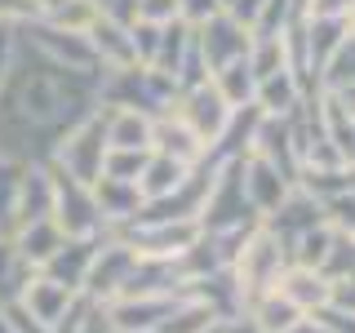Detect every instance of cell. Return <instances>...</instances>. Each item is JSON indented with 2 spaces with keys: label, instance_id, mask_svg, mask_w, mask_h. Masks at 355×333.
I'll list each match as a JSON object with an SVG mask.
<instances>
[{
  "label": "cell",
  "instance_id": "9c48e42d",
  "mask_svg": "<svg viewBox=\"0 0 355 333\" xmlns=\"http://www.w3.org/2000/svg\"><path fill=\"white\" fill-rule=\"evenodd\" d=\"M275 293H284L288 302H293L302 316H315L320 307H329V298H333V280L324 271H315V266H297V262H288L284 266V275H280V284H275Z\"/></svg>",
  "mask_w": 355,
  "mask_h": 333
},
{
  "label": "cell",
  "instance_id": "ac0fdd59",
  "mask_svg": "<svg viewBox=\"0 0 355 333\" xmlns=\"http://www.w3.org/2000/svg\"><path fill=\"white\" fill-rule=\"evenodd\" d=\"M31 275H36V266L18 258V249L9 244V236H0V307L18 302V298L27 293Z\"/></svg>",
  "mask_w": 355,
  "mask_h": 333
},
{
  "label": "cell",
  "instance_id": "4316f807",
  "mask_svg": "<svg viewBox=\"0 0 355 333\" xmlns=\"http://www.w3.org/2000/svg\"><path fill=\"white\" fill-rule=\"evenodd\" d=\"M0 333H14V325L5 320V311H0Z\"/></svg>",
  "mask_w": 355,
  "mask_h": 333
},
{
  "label": "cell",
  "instance_id": "7c38bea8",
  "mask_svg": "<svg viewBox=\"0 0 355 333\" xmlns=\"http://www.w3.org/2000/svg\"><path fill=\"white\" fill-rule=\"evenodd\" d=\"M62 240H67V236L58 231V222H53V218H36V222H22V227L9 231V244L18 249V258L31 262L36 271L62 249Z\"/></svg>",
  "mask_w": 355,
  "mask_h": 333
},
{
  "label": "cell",
  "instance_id": "9a60e30c",
  "mask_svg": "<svg viewBox=\"0 0 355 333\" xmlns=\"http://www.w3.org/2000/svg\"><path fill=\"white\" fill-rule=\"evenodd\" d=\"M151 120H155V116H147V111H133V107H103L107 147L151 151Z\"/></svg>",
  "mask_w": 355,
  "mask_h": 333
},
{
  "label": "cell",
  "instance_id": "484cf974",
  "mask_svg": "<svg viewBox=\"0 0 355 333\" xmlns=\"http://www.w3.org/2000/svg\"><path fill=\"white\" fill-rule=\"evenodd\" d=\"M9 67H14V27L0 22V80L9 76Z\"/></svg>",
  "mask_w": 355,
  "mask_h": 333
},
{
  "label": "cell",
  "instance_id": "52a82bcc",
  "mask_svg": "<svg viewBox=\"0 0 355 333\" xmlns=\"http://www.w3.org/2000/svg\"><path fill=\"white\" fill-rule=\"evenodd\" d=\"M240 182H244V196H249V205H253V214H271L275 205H280L284 200V191L293 182H288V178L275 169V164H266L262 155H240Z\"/></svg>",
  "mask_w": 355,
  "mask_h": 333
},
{
  "label": "cell",
  "instance_id": "7a4b0ae2",
  "mask_svg": "<svg viewBox=\"0 0 355 333\" xmlns=\"http://www.w3.org/2000/svg\"><path fill=\"white\" fill-rule=\"evenodd\" d=\"M103 155H107V129H103V111H94V116H85L76 129L62 133L44 164H49L53 173L71 178V182L94 187L98 173H103Z\"/></svg>",
  "mask_w": 355,
  "mask_h": 333
},
{
  "label": "cell",
  "instance_id": "44dd1931",
  "mask_svg": "<svg viewBox=\"0 0 355 333\" xmlns=\"http://www.w3.org/2000/svg\"><path fill=\"white\" fill-rule=\"evenodd\" d=\"M320 85H355V36H347L338 44V53L329 58V67L320 71Z\"/></svg>",
  "mask_w": 355,
  "mask_h": 333
},
{
  "label": "cell",
  "instance_id": "603a6c76",
  "mask_svg": "<svg viewBox=\"0 0 355 333\" xmlns=\"http://www.w3.org/2000/svg\"><path fill=\"white\" fill-rule=\"evenodd\" d=\"M138 18H142V22H155V27H164V22L178 18V0H138Z\"/></svg>",
  "mask_w": 355,
  "mask_h": 333
},
{
  "label": "cell",
  "instance_id": "e0dca14e",
  "mask_svg": "<svg viewBox=\"0 0 355 333\" xmlns=\"http://www.w3.org/2000/svg\"><path fill=\"white\" fill-rule=\"evenodd\" d=\"M244 316L253 320V329H258V333H288L297 320H302V311L288 302L284 293H275V289H271V293L253 298V302L244 307Z\"/></svg>",
  "mask_w": 355,
  "mask_h": 333
},
{
  "label": "cell",
  "instance_id": "7402d4cb",
  "mask_svg": "<svg viewBox=\"0 0 355 333\" xmlns=\"http://www.w3.org/2000/svg\"><path fill=\"white\" fill-rule=\"evenodd\" d=\"M222 14V0H178V18L187 22V27H205L209 18Z\"/></svg>",
  "mask_w": 355,
  "mask_h": 333
},
{
  "label": "cell",
  "instance_id": "5bb4252c",
  "mask_svg": "<svg viewBox=\"0 0 355 333\" xmlns=\"http://www.w3.org/2000/svg\"><path fill=\"white\" fill-rule=\"evenodd\" d=\"M18 302L27 307L31 316H36L40 325H44V329H53V325H58V320L67 316V311L80 302V293H71V289H62V284L44 280V275L36 271V275H31V284H27V293H22Z\"/></svg>",
  "mask_w": 355,
  "mask_h": 333
},
{
  "label": "cell",
  "instance_id": "d4e9b609",
  "mask_svg": "<svg viewBox=\"0 0 355 333\" xmlns=\"http://www.w3.org/2000/svg\"><path fill=\"white\" fill-rule=\"evenodd\" d=\"M80 333H120V329L111 325V316H107L103 302H89L85 307V320H80Z\"/></svg>",
  "mask_w": 355,
  "mask_h": 333
},
{
  "label": "cell",
  "instance_id": "6da1fadb",
  "mask_svg": "<svg viewBox=\"0 0 355 333\" xmlns=\"http://www.w3.org/2000/svg\"><path fill=\"white\" fill-rule=\"evenodd\" d=\"M284 266H288V244L275 236V231H266L262 222L249 231V240L240 244V253L231 258V280H236L240 289V298H244V307L253 302V298H262V293H271L275 284H280V275H284Z\"/></svg>",
  "mask_w": 355,
  "mask_h": 333
},
{
  "label": "cell",
  "instance_id": "ba28073f",
  "mask_svg": "<svg viewBox=\"0 0 355 333\" xmlns=\"http://www.w3.org/2000/svg\"><path fill=\"white\" fill-rule=\"evenodd\" d=\"M98 244H103V236L98 240H62V249L40 266V275L53 280V284H62V289H71V293H85V280H89Z\"/></svg>",
  "mask_w": 355,
  "mask_h": 333
},
{
  "label": "cell",
  "instance_id": "f546056e",
  "mask_svg": "<svg viewBox=\"0 0 355 333\" xmlns=\"http://www.w3.org/2000/svg\"><path fill=\"white\" fill-rule=\"evenodd\" d=\"M0 236H5V231H0Z\"/></svg>",
  "mask_w": 355,
  "mask_h": 333
},
{
  "label": "cell",
  "instance_id": "2e32d148",
  "mask_svg": "<svg viewBox=\"0 0 355 333\" xmlns=\"http://www.w3.org/2000/svg\"><path fill=\"white\" fill-rule=\"evenodd\" d=\"M196 164H182V160H173V155H160V151H151V160H147V169H142L138 178V191L142 200H164L173 191V187H182L187 182V173H191Z\"/></svg>",
  "mask_w": 355,
  "mask_h": 333
},
{
  "label": "cell",
  "instance_id": "8fae6325",
  "mask_svg": "<svg viewBox=\"0 0 355 333\" xmlns=\"http://www.w3.org/2000/svg\"><path fill=\"white\" fill-rule=\"evenodd\" d=\"M151 151L173 155V160H182V164H205V155H209L205 142H200L196 133L173 116V111H164V116L151 120Z\"/></svg>",
  "mask_w": 355,
  "mask_h": 333
},
{
  "label": "cell",
  "instance_id": "8992f818",
  "mask_svg": "<svg viewBox=\"0 0 355 333\" xmlns=\"http://www.w3.org/2000/svg\"><path fill=\"white\" fill-rule=\"evenodd\" d=\"M320 222H329V218H324V205H320V200L311 196V191H302L297 182L284 191V200L271 209V214H262V227H266V231H275V236H280L284 244H293L297 236H302V231L320 227Z\"/></svg>",
  "mask_w": 355,
  "mask_h": 333
},
{
  "label": "cell",
  "instance_id": "83f0119b",
  "mask_svg": "<svg viewBox=\"0 0 355 333\" xmlns=\"http://www.w3.org/2000/svg\"><path fill=\"white\" fill-rule=\"evenodd\" d=\"M222 9H231V0H222Z\"/></svg>",
  "mask_w": 355,
  "mask_h": 333
},
{
  "label": "cell",
  "instance_id": "30bf717a",
  "mask_svg": "<svg viewBox=\"0 0 355 333\" xmlns=\"http://www.w3.org/2000/svg\"><path fill=\"white\" fill-rule=\"evenodd\" d=\"M94 205H98V214H103V222H107V236H111V231L129 227V222L142 214V205H147V200H142L138 182L98 178V182H94Z\"/></svg>",
  "mask_w": 355,
  "mask_h": 333
},
{
  "label": "cell",
  "instance_id": "4fadbf2b",
  "mask_svg": "<svg viewBox=\"0 0 355 333\" xmlns=\"http://www.w3.org/2000/svg\"><path fill=\"white\" fill-rule=\"evenodd\" d=\"M311 89L302 85V76L297 71H275L258 80V94H253V107L262 111V116H293L297 107L306 103Z\"/></svg>",
  "mask_w": 355,
  "mask_h": 333
},
{
  "label": "cell",
  "instance_id": "3957f363",
  "mask_svg": "<svg viewBox=\"0 0 355 333\" xmlns=\"http://www.w3.org/2000/svg\"><path fill=\"white\" fill-rule=\"evenodd\" d=\"M49 169V164H44ZM53 173V169H49ZM53 222L67 240H98L107 236V222L94 205V187L85 182H71V178L53 173Z\"/></svg>",
  "mask_w": 355,
  "mask_h": 333
},
{
  "label": "cell",
  "instance_id": "5b68a950",
  "mask_svg": "<svg viewBox=\"0 0 355 333\" xmlns=\"http://www.w3.org/2000/svg\"><path fill=\"white\" fill-rule=\"evenodd\" d=\"M196 44H200V62H205V71L214 76V71L240 62L244 53H249L253 31H249V22H240L236 14L222 9L218 18H209L205 27H196Z\"/></svg>",
  "mask_w": 355,
  "mask_h": 333
},
{
  "label": "cell",
  "instance_id": "ffe728a7",
  "mask_svg": "<svg viewBox=\"0 0 355 333\" xmlns=\"http://www.w3.org/2000/svg\"><path fill=\"white\" fill-rule=\"evenodd\" d=\"M22 169H27V164L0 160V231H5V236H9V227H14V205H18V182H22Z\"/></svg>",
  "mask_w": 355,
  "mask_h": 333
},
{
  "label": "cell",
  "instance_id": "277c9868",
  "mask_svg": "<svg viewBox=\"0 0 355 333\" xmlns=\"http://www.w3.org/2000/svg\"><path fill=\"white\" fill-rule=\"evenodd\" d=\"M173 116L182 120V125L191 129L200 142H205V151H209V147H214V142L222 138V129H227L231 107H227V98H222L218 89H214V80H200V85L178 89V98H173Z\"/></svg>",
  "mask_w": 355,
  "mask_h": 333
},
{
  "label": "cell",
  "instance_id": "f1b7e54d",
  "mask_svg": "<svg viewBox=\"0 0 355 333\" xmlns=\"http://www.w3.org/2000/svg\"><path fill=\"white\" fill-rule=\"evenodd\" d=\"M209 333H222V325H218V329H209Z\"/></svg>",
  "mask_w": 355,
  "mask_h": 333
},
{
  "label": "cell",
  "instance_id": "d6986e66",
  "mask_svg": "<svg viewBox=\"0 0 355 333\" xmlns=\"http://www.w3.org/2000/svg\"><path fill=\"white\" fill-rule=\"evenodd\" d=\"M214 80V89L222 98H227V107L236 111V107H253V94H258V76L249 71V62H231V67H222V71L209 76Z\"/></svg>",
  "mask_w": 355,
  "mask_h": 333
},
{
  "label": "cell",
  "instance_id": "cb8c5ba5",
  "mask_svg": "<svg viewBox=\"0 0 355 333\" xmlns=\"http://www.w3.org/2000/svg\"><path fill=\"white\" fill-rule=\"evenodd\" d=\"M40 18V0H0V22H31Z\"/></svg>",
  "mask_w": 355,
  "mask_h": 333
}]
</instances>
